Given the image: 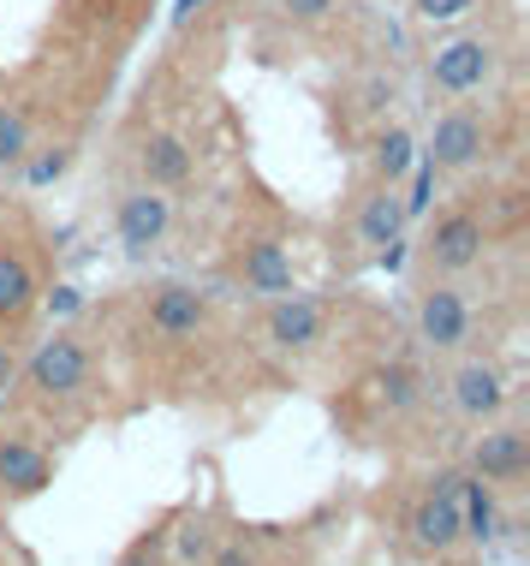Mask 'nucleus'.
<instances>
[{
    "mask_svg": "<svg viewBox=\"0 0 530 566\" xmlns=\"http://www.w3.org/2000/svg\"><path fill=\"white\" fill-rule=\"evenodd\" d=\"M19 388L36 406H49V411H78V406L96 400V388H102L96 352H89L84 334L60 328V334H49V340L19 364Z\"/></svg>",
    "mask_w": 530,
    "mask_h": 566,
    "instance_id": "obj_1",
    "label": "nucleus"
},
{
    "mask_svg": "<svg viewBox=\"0 0 530 566\" xmlns=\"http://www.w3.org/2000/svg\"><path fill=\"white\" fill-rule=\"evenodd\" d=\"M483 251H489V216L477 203H453L423 227L417 274L423 281H459V274H471L483 263Z\"/></svg>",
    "mask_w": 530,
    "mask_h": 566,
    "instance_id": "obj_2",
    "label": "nucleus"
},
{
    "mask_svg": "<svg viewBox=\"0 0 530 566\" xmlns=\"http://www.w3.org/2000/svg\"><path fill=\"white\" fill-rule=\"evenodd\" d=\"M507 54L501 42L489 36V30H459V36H442L430 49V60H423V72H430V90L435 96H483L495 78H501Z\"/></svg>",
    "mask_w": 530,
    "mask_h": 566,
    "instance_id": "obj_3",
    "label": "nucleus"
},
{
    "mask_svg": "<svg viewBox=\"0 0 530 566\" xmlns=\"http://www.w3.org/2000/svg\"><path fill=\"white\" fill-rule=\"evenodd\" d=\"M256 328H263V340L275 352H293V358H305L328 340V328H335V304L328 298H310V293H280V298H263V316H256Z\"/></svg>",
    "mask_w": 530,
    "mask_h": 566,
    "instance_id": "obj_4",
    "label": "nucleus"
},
{
    "mask_svg": "<svg viewBox=\"0 0 530 566\" xmlns=\"http://www.w3.org/2000/svg\"><path fill=\"white\" fill-rule=\"evenodd\" d=\"M226 281L245 286L251 298H280L298 286V269H293V244L280 233H239L233 256H226Z\"/></svg>",
    "mask_w": 530,
    "mask_h": 566,
    "instance_id": "obj_5",
    "label": "nucleus"
},
{
    "mask_svg": "<svg viewBox=\"0 0 530 566\" xmlns=\"http://www.w3.org/2000/svg\"><path fill=\"white\" fill-rule=\"evenodd\" d=\"M405 537H412L417 555L442 560L453 548L465 543V518H459V471H447V478H435L423 495L412 501V513H405Z\"/></svg>",
    "mask_w": 530,
    "mask_h": 566,
    "instance_id": "obj_6",
    "label": "nucleus"
},
{
    "mask_svg": "<svg viewBox=\"0 0 530 566\" xmlns=\"http://www.w3.org/2000/svg\"><path fill=\"white\" fill-rule=\"evenodd\" d=\"M149 334H161V340H203L209 328H215V298L197 293L191 281H156L144 286L138 298Z\"/></svg>",
    "mask_w": 530,
    "mask_h": 566,
    "instance_id": "obj_7",
    "label": "nucleus"
},
{
    "mask_svg": "<svg viewBox=\"0 0 530 566\" xmlns=\"http://www.w3.org/2000/svg\"><path fill=\"white\" fill-rule=\"evenodd\" d=\"M114 233H119V244H126L131 263L156 256L161 244H168V233H173V197L138 179V186L119 191V203H114Z\"/></svg>",
    "mask_w": 530,
    "mask_h": 566,
    "instance_id": "obj_8",
    "label": "nucleus"
},
{
    "mask_svg": "<svg viewBox=\"0 0 530 566\" xmlns=\"http://www.w3.org/2000/svg\"><path fill=\"white\" fill-rule=\"evenodd\" d=\"M483 156H489V119H483L471 102H453V108L435 114L430 149H423V161H430L435 174H471Z\"/></svg>",
    "mask_w": 530,
    "mask_h": 566,
    "instance_id": "obj_9",
    "label": "nucleus"
},
{
    "mask_svg": "<svg viewBox=\"0 0 530 566\" xmlns=\"http://www.w3.org/2000/svg\"><path fill=\"white\" fill-rule=\"evenodd\" d=\"M417 340L435 358H459L471 346V304L453 281H423L417 286Z\"/></svg>",
    "mask_w": 530,
    "mask_h": 566,
    "instance_id": "obj_10",
    "label": "nucleus"
},
{
    "mask_svg": "<svg viewBox=\"0 0 530 566\" xmlns=\"http://www.w3.org/2000/svg\"><path fill=\"white\" fill-rule=\"evenodd\" d=\"M471 478H483L495 495H519L530 478V436L519 423H483V436L471 441Z\"/></svg>",
    "mask_w": 530,
    "mask_h": 566,
    "instance_id": "obj_11",
    "label": "nucleus"
},
{
    "mask_svg": "<svg viewBox=\"0 0 530 566\" xmlns=\"http://www.w3.org/2000/svg\"><path fill=\"white\" fill-rule=\"evenodd\" d=\"M453 406H459V418L471 423H495L501 411L512 406V381L495 358H483V352H459V364H453Z\"/></svg>",
    "mask_w": 530,
    "mask_h": 566,
    "instance_id": "obj_12",
    "label": "nucleus"
},
{
    "mask_svg": "<svg viewBox=\"0 0 530 566\" xmlns=\"http://www.w3.org/2000/svg\"><path fill=\"white\" fill-rule=\"evenodd\" d=\"M60 459L30 430H0V501H30L54 483Z\"/></svg>",
    "mask_w": 530,
    "mask_h": 566,
    "instance_id": "obj_13",
    "label": "nucleus"
},
{
    "mask_svg": "<svg viewBox=\"0 0 530 566\" xmlns=\"http://www.w3.org/2000/svg\"><path fill=\"white\" fill-rule=\"evenodd\" d=\"M405 197L400 186H382V179H370V191L352 203V239L363 244V251H382L388 256V244H400L405 233Z\"/></svg>",
    "mask_w": 530,
    "mask_h": 566,
    "instance_id": "obj_14",
    "label": "nucleus"
},
{
    "mask_svg": "<svg viewBox=\"0 0 530 566\" xmlns=\"http://www.w3.org/2000/svg\"><path fill=\"white\" fill-rule=\"evenodd\" d=\"M36 298H42L36 263H30L19 244H0V328L19 334L36 316Z\"/></svg>",
    "mask_w": 530,
    "mask_h": 566,
    "instance_id": "obj_15",
    "label": "nucleus"
},
{
    "mask_svg": "<svg viewBox=\"0 0 530 566\" xmlns=\"http://www.w3.org/2000/svg\"><path fill=\"white\" fill-rule=\"evenodd\" d=\"M191 174H197V156H191V144L179 132H149L138 144V179L144 186L179 191V186H191Z\"/></svg>",
    "mask_w": 530,
    "mask_h": 566,
    "instance_id": "obj_16",
    "label": "nucleus"
},
{
    "mask_svg": "<svg viewBox=\"0 0 530 566\" xmlns=\"http://www.w3.org/2000/svg\"><path fill=\"white\" fill-rule=\"evenodd\" d=\"M363 394H370V406H375V418H405V411H417L423 406V370L417 364H382L370 381H363Z\"/></svg>",
    "mask_w": 530,
    "mask_h": 566,
    "instance_id": "obj_17",
    "label": "nucleus"
},
{
    "mask_svg": "<svg viewBox=\"0 0 530 566\" xmlns=\"http://www.w3.org/2000/svg\"><path fill=\"white\" fill-rule=\"evenodd\" d=\"M417 167V137L405 126H382L370 137V179H382V186H400L405 174Z\"/></svg>",
    "mask_w": 530,
    "mask_h": 566,
    "instance_id": "obj_18",
    "label": "nucleus"
},
{
    "mask_svg": "<svg viewBox=\"0 0 530 566\" xmlns=\"http://www.w3.org/2000/svg\"><path fill=\"white\" fill-rule=\"evenodd\" d=\"M459 518H465V537L489 543L495 531H501V518H495V489L471 478V471H459Z\"/></svg>",
    "mask_w": 530,
    "mask_h": 566,
    "instance_id": "obj_19",
    "label": "nucleus"
},
{
    "mask_svg": "<svg viewBox=\"0 0 530 566\" xmlns=\"http://www.w3.org/2000/svg\"><path fill=\"white\" fill-rule=\"evenodd\" d=\"M24 161H30V126H24L19 108L0 102V174H7V167H24Z\"/></svg>",
    "mask_w": 530,
    "mask_h": 566,
    "instance_id": "obj_20",
    "label": "nucleus"
},
{
    "mask_svg": "<svg viewBox=\"0 0 530 566\" xmlns=\"http://www.w3.org/2000/svg\"><path fill=\"white\" fill-rule=\"evenodd\" d=\"M119 566H173V531L156 525V531H144V537H131Z\"/></svg>",
    "mask_w": 530,
    "mask_h": 566,
    "instance_id": "obj_21",
    "label": "nucleus"
},
{
    "mask_svg": "<svg viewBox=\"0 0 530 566\" xmlns=\"http://www.w3.org/2000/svg\"><path fill=\"white\" fill-rule=\"evenodd\" d=\"M393 96H400V90H393L388 72H370V78L358 84V96H352V114H358V119H382V114L393 108Z\"/></svg>",
    "mask_w": 530,
    "mask_h": 566,
    "instance_id": "obj_22",
    "label": "nucleus"
},
{
    "mask_svg": "<svg viewBox=\"0 0 530 566\" xmlns=\"http://www.w3.org/2000/svg\"><path fill=\"white\" fill-rule=\"evenodd\" d=\"M275 12L298 30H316V24H328L340 12V0H275Z\"/></svg>",
    "mask_w": 530,
    "mask_h": 566,
    "instance_id": "obj_23",
    "label": "nucleus"
},
{
    "mask_svg": "<svg viewBox=\"0 0 530 566\" xmlns=\"http://www.w3.org/2000/svg\"><path fill=\"white\" fill-rule=\"evenodd\" d=\"M477 7L483 0H412V12L423 24H459V19H471Z\"/></svg>",
    "mask_w": 530,
    "mask_h": 566,
    "instance_id": "obj_24",
    "label": "nucleus"
},
{
    "mask_svg": "<svg viewBox=\"0 0 530 566\" xmlns=\"http://www.w3.org/2000/svg\"><path fill=\"white\" fill-rule=\"evenodd\" d=\"M19 364H24V352H19V340H12L7 328H0V400H7L12 388H19Z\"/></svg>",
    "mask_w": 530,
    "mask_h": 566,
    "instance_id": "obj_25",
    "label": "nucleus"
},
{
    "mask_svg": "<svg viewBox=\"0 0 530 566\" xmlns=\"http://www.w3.org/2000/svg\"><path fill=\"white\" fill-rule=\"evenodd\" d=\"M209 566H256V548L245 537H221L209 548Z\"/></svg>",
    "mask_w": 530,
    "mask_h": 566,
    "instance_id": "obj_26",
    "label": "nucleus"
},
{
    "mask_svg": "<svg viewBox=\"0 0 530 566\" xmlns=\"http://www.w3.org/2000/svg\"><path fill=\"white\" fill-rule=\"evenodd\" d=\"M66 149H54V156H36V161H30V186H49V179H60V174H66Z\"/></svg>",
    "mask_w": 530,
    "mask_h": 566,
    "instance_id": "obj_27",
    "label": "nucleus"
},
{
    "mask_svg": "<svg viewBox=\"0 0 530 566\" xmlns=\"http://www.w3.org/2000/svg\"><path fill=\"white\" fill-rule=\"evenodd\" d=\"M191 7H197V0H179V19H186V12H191Z\"/></svg>",
    "mask_w": 530,
    "mask_h": 566,
    "instance_id": "obj_28",
    "label": "nucleus"
},
{
    "mask_svg": "<svg viewBox=\"0 0 530 566\" xmlns=\"http://www.w3.org/2000/svg\"><path fill=\"white\" fill-rule=\"evenodd\" d=\"M126 7H131V12H144V7H149V0H126Z\"/></svg>",
    "mask_w": 530,
    "mask_h": 566,
    "instance_id": "obj_29",
    "label": "nucleus"
}]
</instances>
